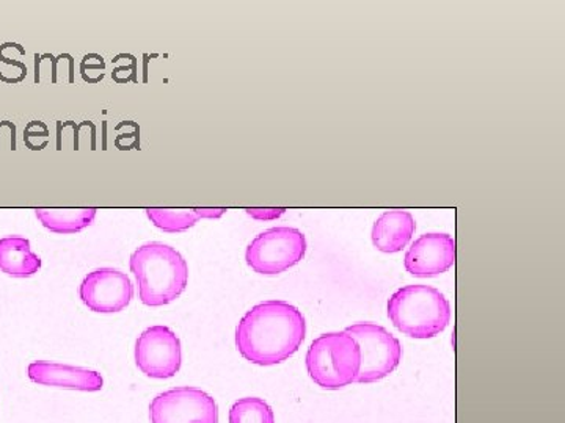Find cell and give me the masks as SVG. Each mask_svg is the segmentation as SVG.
I'll return each instance as SVG.
<instances>
[{"instance_id":"cell-14","label":"cell","mask_w":565,"mask_h":423,"mask_svg":"<svg viewBox=\"0 0 565 423\" xmlns=\"http://www.w3.org/2000/svg\"><path fill=\"white\" fill-rule=\"evenodd\" d=\"M96 209H36V218L55 234H76L95 221Z\"/></svg>"},{"instance_id":"cell-13","label":"cell","mask_w":565,"mask_h":423,"mask_svg":"<svg viewBox=\"0 0 565 423\" xmlns=\"http://www.w3.org/2000/svg\"><path fill=\"white\" fill-rule=\"evenodd\" d=\"M41 259L32 251L25 237L10 236L0 239V272L13 278H29L39 273Z\"/></svg>"},{"instance_id":"cell-10","label":"cell","mask_w":565,"mask_h":423,"mask_svg":"<svg viewBox=\"0 0 565 423\" xmlns=\"http://www.w3.org/2000/svg\"><path fill=\"white\" fill-rule=\"evenodd\" d=\"M456 262L455 237L430 232L416 239L405 252L404 265L418 278H433L448 272Z\"/></svg>"},{"instance_id":"cell-11","label":"cell","mask_w":565,"mask_h":423,"mask_svg":"<svg viewBox=\"0 0 565 423\" xmlns=\"http://www.w3.org/2000/svg\"><path fill=\"white\" fill-rule=\"evenodd\" d=\"M28 372L33 383L50 386V388L98 392L104 386L102 373L84 367L66 366V364L36 361L29 366Z\"/></svg>"},{"instance_id":"cell-8","label":"cell","mask_w":565,"mask_h":423,"mask_svg":"<svg viewBox=\"0 0 565 423\" xmlns=\"http://www.w3.org/2000/svg\"><path fill=\"white\" fill-rule=\"evenodd\" d=\"M136 364L141 373L166 380L180 372L181 340L169 326L156 325L145 329L136 344Z\"/></svg>"},{"instance_id":"cell-1","label":"cell","mask_w":565,"mask_h":423,"mask_svg":"<svg viewBox=\"0 0 565 423\" xmlns=\"http://www.w3.org/2000/svg\"><path fill=\"white\" fill-rule=\"evenodd\" d=\"M307 336L303 314L292 304L270 300L256 304L236 328V347L248 362L275 366L291 358Z\"/></svg>"},{"instance_id":"cell-12","label":"cell","mask_w":565,"mask_h":423,"mask_svg":"<svg viewBox=\"0 0 565 423\" xmlns=\"http://www.w3.org/2000/svg\"><path fill=\"white\" fill-rule=\"evenodd\" d=\"M416 221L407 210H386L375 220L373 226V243L379 251L399 252L407 247L414 237Z\"/></svg>"},{"instance_id":"cell-16","label":"cell","mask_w":565,"mask_h":423,"mask_svg":"<svg viewBox=\"0 0 565 423\" xmlns=\"http://www.w3.org/2000/svg\"><path fill=\"white\" fill-rule=\"evenodd\" d=\"M148 218L163 232H182L195 226L200 215L195 210L147 209Z\"/></svg>"},{"instance_id":"cell-4","label":"cell","mask_w":565,"mask_h":423,"mask_svg":"<svg viewBox=\"0 0 565 423\" xmlns=\"http://www.w3.org/2000/svg\"><path fill=\"white\" fill-rule=\"evenodd\" d=\"M360 359L359 344L348 333L322 334L308 348V375L321 388L337 391L355 383Z\"/></svg>"},{"instance_id":"cell-2","label":"cell","mask_w":565,"mask_h":423,"mask_svg":"<svg viewBox=\"0 0 565 423\" xmlns=\"http://www.w3.org/2000/svg\"><path fill=\"white\" fill-rule=\"evenodd\" d=\"M129 265L139 284L140 302L147 306H166L188 288V262L170 245H141L132 252Z\"/></svg>"},{"instance_id":"cell-3","label":"cell","mask_w":565,"mask_h":423,"mask_svg":"<svg viewBox=\"0 0 565 423\" xmlns=\"http://www.w3.org/2000/svg\"><path fill=\"white\" fill-rule=\"evenodd\" d=\"M451 304L430 285H405L388 300V317L405 336L433 339L451 322Z\"/></svg>"},{"instance_id":"cell-6","label":"cell","mask_w":565,"mask_h":423,"mask_svg":"<svg viewBox=\"0 0 565 423\" xmlns=\"http://www.w3.org/2000/svg\"><path fill=\"white\" fill-rule=\"evenodd\" d=\"M307 248V237L302 231L278 226L267 229L252 240L245 252V261L253 272L280 274L302 261Z\"/></svg>"},{"instance_id":"cell-5","label":"cell","mask_w":565,"mask_h":423,"mask_svg":"<svg viewBox=\"0 0 565 423\" xmlns=\"http://www.w3.org/2000/svg\"><path fill=\"white\" fill-rule=\"evenodd\" d=\"M345 333L360 347V372L355 383L370 384L384 380L397 369L403 359V345L377 323H355Z\"/></svg>"},{"instance_id":"cell-7","label":"cell","mask_w":565,"mask_h":423,"mask_svg":"<svg viewBox=\"0 0 565 423\" xmlns=\"http://www.w3.org/2000/svg\"><path fill=\"white\" fill-rule=\"evenodd\" d=\"M150 417L151 423H218V408L202 389L177 388L152 400Z\"/></svg>"},{"instance_id":"cell-18","label":"cell","mask_w":565,"mask_h":423,"mask_svg":"<svg viewBox=\"0 0 565 423\" xmlns=\"http://www.w3.org/2000/svg\"><path fill=\"white\" fill-rule=\"evenodd\" d=\"M200 215V218H218L225 214L226 209H193Z\"/></svg>"},{"instance_id":"cell-15","label":"cell","mask_w":565,"mask_h":423,"mask_svg":"<svg viewBox=\"0 0 565 423\" xmlns=\"http://www.w3.org/2000/svg\"><path fill=\"white\" fill-rule=\"evenodd\" d=\"M230 423H275L273 408L256 397L237 400L230 410Z\"/></svg>"},{"instance_id":"cell-9","label":"cell","mask_w":565,"mask_h":423,"mask_svg":"<svg viewBox=\"0 0 565 423\" xmlns=\"http://www.w3.org/2000/svg\"><path fill=\"white\" fill-rule=\"evenodd\" d=\"M82 303L93 313H120L134 296L128 274L114 269H99L88 273L79 288Z\"/></svg>"},{"instance_id":"cell-17","label":"cell","mask_w":565,"mask_h":423,"mask_svg":"<svg viewBox=\"0 0 565 423\" xmlns=\"http://www.w3.org/2000/svg\"><path fill=\"white\" fill-rule=\"evenodd\" d=\"M245 212L256 220H275V218H280L286 209H247Z\"/></svg>"}]
</instances>
